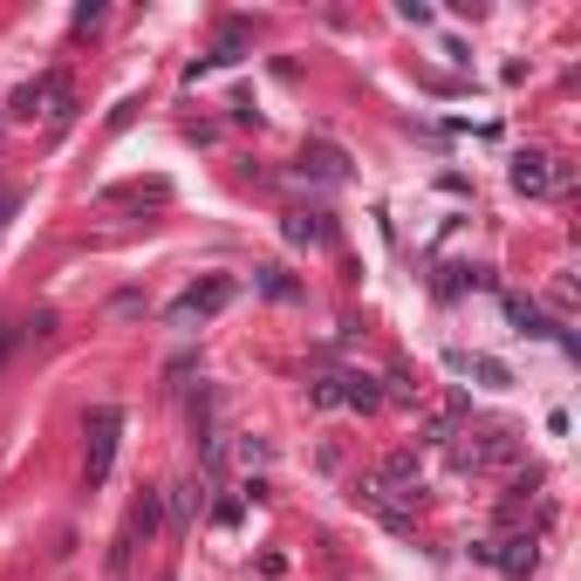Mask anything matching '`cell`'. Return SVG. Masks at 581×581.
I'll return each instance as SVG.
<instances>
[{
	"mask_svg": "<svg viewBox=\"0 0 581 581\" xmlns=\"http://www.w3.org/2000/svg\"><path fill=\"white\" fill-rule=\"evenodd\" d=\"M14 213H21V192H0V226H8Z\"/></svg>",
	"mask_w": 581,
	"mask_h": 581,
	"instance_id": "obj_18",
	"label": "cell"
},
{
	"mask_svg": "<svg viewBox=\"0 0 581 581\" xmlns=\"http://www.w3.org/2000/svg\"><path fill=\"white\" fill-rule=\"evenodd\" d=\"M171 520H179V526L192 520V486H171Z\"/></svg>",
	"mask_w": 581,
	"mask_h": 581,
	"instance_id": "obj_17",
	"label": "cell"
},
{
	"mask_svg": "<svg viewBox=\"0 0 581 581\" xmlns=\"http://www.w3.org/2000/svg\"><path fill=\"white\" fill-rule=\"evenodd\" d=\"M417 486H424V459L417 451H390L370 479V507H384V520L403 526V507H417Z\"/></svg>",
	"mask_w": 581,
	"mask_h": 581,
	"instance_id": "obj_1",
	"label": "cell"
},
{
	"mask_svg": "<svg viewBox=\"0 0 581 581\" xmlns=\"http://www.w3.org/2000/svg\"><path fill=\"white\" fill-rule=\"evenodd\" d=\"M308 403L315 411H376L384 390H376V376H363V370H336V376H315L308 384Z\"/></svg>",
	"mask_w": 581,
	"mask_h": 581,
	"instance_id": "obj_3",
	"label": "cell"
},
{
	"mask_svg": "<svg viewBox=\"0 0 581 581\" xmlns=\"http://www.w3.org/2000/svg\"><path fill=\"white\" fill-rule=\"evenodd\" d=\"M165 581H171V574H165Z\"/></svg>",
	"mask_w": 581,
	"mask_h": 581,
	"instance_id": "obj_19",
	"label": "cell"
},
{
	"mask_svg": "<svg viewBox=\"0 0 581 581\" xmlns=\"http://www.w3.org/2000/svg\"><path fill=\"white\" fill-rule=\"evenodd\" d=\"M83 438H89V451H83V479H89V486H104L110 465H117V445H123V411H117V403H96V411L83 417Z\"/></svg>",
	"mask_w": 581,
	"mask_h": 581,
	"instance_id": "obj_2",
	"label": "cell"
},
{
	"mask_svg": "<svg viewBox=\"0 0 581 581\" xmlns=\"http://www.w3.org/2000/svg\"><path fill=\"white\" fill-rule=\"evenodd\" d=\"M158 520H165V493H144L137 507H131V520H123V534L110 541V581L131 574V554H137V541L158 534Z\"/></svg>",
	"mask_w": 581,
	"mask_h": 581,
	"instance_id": "obj_5",
	"label": "cell"
},
{
	"mask_svg": "<svg viewBox=\"0 0 581 581\" xmlns=\"http://www.w3.org/2000/svg\"><path fill=\"white\" fill-rule=\"evenodd\" d=\"M499 308H507V322L520 328V336H534V342H561V349H574V336H568V328H554L541 308H534V301H526V294H499Z\"/></svg>",
	"mask_w": 581,
	"mask_h": 581,
	"instance_id": "obj_9",
	"label": "cell"
},
{
	"mask_svg": "<svg viewBox=\"0 0 581 581\" xmlns=\"http://www.w3.org/2000/svg\"><path fill=\"white\" fill-rule=\"evenodd\" d=\"M301 171H315V179L342 185V179H349V158H342L336 144H308V150H301Z\"/></svg>",
	"mask_w": 581,
	"mask_h": 581,
	"instance_id": "obj_11",
	"label": "cell"
},
{
	"mask_svg": "<svg viewBox=\"0 0 581 581\" xmlns=\"http://www.w3.org/2000/svg\"><path fill=\"white\" fill-rule=\"evenodd\" d=\"M254 288H261V294H274V301H294L288 267H254Z\"/></svg>",
	"mask_w": 581,
	"mask_h": 581,
	"instance_id": "obj_15",
	"label": "cell"
},
{
	"mask_svg": "<svg viewBox=\"0 0 581 581\" xmlns=\"http://www.w3.org/2000/svg\"><path fill=\"white\" fill-rule=\"evenodd\" d=\"M35 110H48V123H69V117H75V96H69L62 75H35V83H21V89H14L8 117H35Z\"/></svg>",
	"mask_w": 581,
	"mask_h": 581,
	"instance_id": "obj_7",
	"label": "cell"
},
{
	"mask_svg": "<svg viewBox=\"0 0 581 581\" xmlns=\"http://www.w3.org/2000/svg\"><path fill=\"white\" fill-rule=\"evenodd\" d=\"M472 554H479V561H493L499 574H513V581H526V574L541 568V541H534V534H513V541H486V547H472Z\"/></svg>",
	"mask_w": 581,
	"mask_h": 581,
	"instance_id": "obj_8",
	"label": "cell"
},
{
	"mask_svg": "<svg viewBox=\"0 0 581 581\" xmlns=\"http://www.w3.org/2000/svg\"><path fill=\"white\" fill-rule=\"evenodd\" d=\"M472 445H459V472H507L520 465V438L507 432V424H479V432H465Z\"/></svg>",
	"mask_w": 581,
	"mask_h": 581,
	"instance_id": "obj_4",
	"label": "cell"
},
{
	"mask_svg": "<svg viewBox=\"0 0 581 581\" xmlns=\"http://www.w3.org/2000/svg\"><path fill=\"white\" fill-rule=\"evenodd\" d=\"M240 513H246V493H226L219 507H213V520H219V526H240Z\"/></svg>",
	"mask_w": 581,
	"mask_h": 581,
	"instance_id": "obj_16",
	"label": "cell"
},
{
	"mask_svg": "<svg viewBox=\"0 0 581 581\" xmlns=\"http://www.w3.org/2000/svg\"><path fill=\"white\" fill-rule=\"evenodd\" d=\"M233 294H240V281H233V274H206V281H192L179 301H171V322H179V328H192V322H213V315H219Z\"/></svg>",
	"mask_w": 581,
	"mask_h": 581,
	"instance_id": "obj_6",
	"label": "cell"
},
{
	"mask_svg": "<svg viewBox=\"0 0 581 581\" xmlns=\"http://www.w3.org/2000/svg\"><path fill=\"white\" fill-rule=\"evenodd\" d=\"M445 363H451V370H465V376H479L486 390H507V384H513V370L499 363V356H472V349H451Z\"/></svg>",
	"mask_w": 581,
	"mask_h": 581,
	"instance_id": "obj_10",
	"label": "cell"
},
{
	"mask_svg": "<svg viewBox=\"0 0 581 581\" xmlns=\"http://www.w3.org/2000/svg\"><path fill=\"white\" fill-rule=\"evenodd\" d=\"M288 246H322L328 240V213H288Z\"/></svg>",
	"mask_w": 581,
	"mask_h": 581,
	"instance_id": "obj_13",
	"label": "cell"
},
{
	"mask_svg": "<svg viewBox=\"0 0 581 581\" xmlns=\"http://www.w3.org/2000/svg\"><path fill=\"white\" fill-rule=\"evenodd\" d=\"M28 328H35V336H48V328H56V315H35V322H0V363H8L14 356V349H21V336H28Z\"/></svg>",
	"mask_w": 581,
	"mask_h": 581,
	"instance_id": "obj_14",
	"label": "cell"
},
{
	"mask_svg": "<svg viewBox=\"0 0 581 581\" xmlns=\"http://www.w3.org/2000/svg\"><path fill=\"white\" fill-rule=\"evenodd\" d=\"M547 185H554L547 158H541V150H520V158H513V192H547Z\"/></svg>",
	"mask_w": 581,
	"mask_h": 581,
	"instance_id": "obj_12",
	"label": "cell"
}]
</instances>
